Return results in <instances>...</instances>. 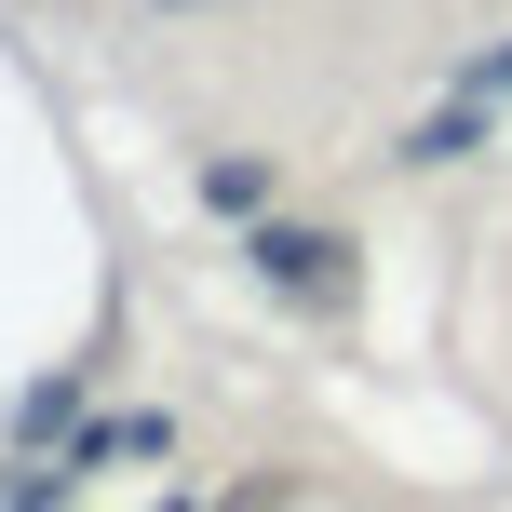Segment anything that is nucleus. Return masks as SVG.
<instances>
[{"instance_id": "nucleus-1", "label": "nucleus", "mask_w": 512, "mask_h": 512, "mask_svg": "<svg viewBox=\"0 0 512 512\" xmlns=\"http://www.w3.org/2000/svg\"><path fill=\"white\" fill-rule=\"evenodd\" d=\"M162 445H176L162 418H95V432L68 445V472H108V459H162Z\"/></svg>"}, {"instance_id": "nucleus-2", "label": "nucleus", "mask_w": 512, "mask_h": 512, "mask_svg": "<svg viewBox=\"0 0 512 512\" xmlns=\"http://www.w3.org/2000/svg\"><path fill=\"white\" fill-rule=\"evenodd\" d=\"M243 256H256V270H283V283H324V270H337V243H324V230H256Z\"/></svg>"}, {"instance_id": "nucleus-3", "label": "nucleus", "mask_w": 512, "mask_h": 512, "mask_svg": "<svg viewBox=\"0 0 512 512\" xmlns=\"http://www.w3.org/2000/svg\"><path fill=\"white\" fill-rule=\"evenodd\" d=\"M472 135H486V95H459V108H445V122H432V135H418V162H459V149H472Z\"/></svg>"}]
</instances>
